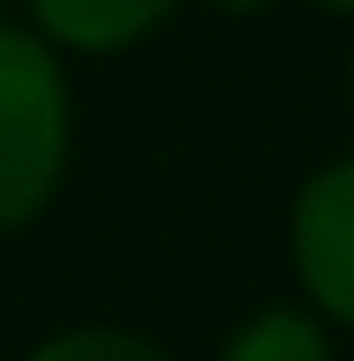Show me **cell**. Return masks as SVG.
<instances>
[{
  "label": "cell",
  "mask_w": 354,
  "mask_h": 361,
  "mask_svg": "<svg viewBox=\"0 0 354 361\" xmlns=\"http://www.w3.org/2000/svg\"><path fill=\"white\" fill-rule=\"evenodd\" d=\"M70 165V76L57 38L0 25V235L38 222Z\"/></svg>",
  "instance_id": "6da1fadb"
},
{
  "label": "cell",
  "mask_w": 354,
  "mask_h": 361,
  "mask_svg": "<svg viewBox=\"0 0 354 361\" xmlns=\"http://www.w3.org/2000/svg\"><path fill=\"white\" fill-rule=\"evenodd\" d=\"M291 273L304 298L354 330V159L323 165L291 203Z\"/></svg>",
  "instance_id": "7a4b0ae2"
},
{
  "label": "cell",
  "mask_w": 354,
  "mask_h": 361,
  "mask_svg": "<svg viewBox=\"0 0 354 361\" xmlns=\"http://www.w3.org/2000/svg\"><path fill=\"white\" fill-rule=\"evenodd\" d=\"M25 6H32V25L44 38H57L63 51L108 57V51H127L146 32H158L184 0H25Z\"/></svg>",
  "instance_id": "3957f363"
},
{
  "label": "cell",
  "mask_w": 354,
  "mask_h": 361,
  "mask_svg": "<svg viewBox=\"0 0 354 361\" xmlns=\"http://www.w3.org/2000/svg\"><path fill=\"white\" fill-rule=\"evenodd\" d=\"M222 361H336V349H329V330H323L310 311H298V305H266V311H253V317L228 336Z\"/></svg>",
  "instance_id": "277c9868"
},
{
  "label": "cell",
  "mask_w": 354,
  "mask_h": 361,
  "mask_svg": "<svg viewBox=\"0 0 354 361\" xmlns=\"http://www.w3.org/2000/svg\"><path fill=\"white\" fill-rule=\"evenodd\" d=\"M25 361H171V355L127 330H63V336L38 343Z\"/></svg>",
  "instance_id": "5b68a950"
},
{
  "label": "cell",
  "mask_w": 354,
  "mask_h": 361,
  "mask_svg": "<svg viewBox=\"0 0 354 361\" xmlns=\"http://www.w3.org/2000/svg\"><path fill=\"white\" fill-rule=\"evenodd\" d=\"M222 13H260V6H272V0H215Z\"/></svg>",
  "instance_id": "8992f818"
},
{
  "label": "cell",
  "mask_w": 354,
  "mask_h": 361,
  "mask_svg": "<svg viewBox=\"0 0 354 361\" xmlns=\"http://www.w3.org/2000/svg\"><path fill=\"white\" fill-rule=\"evenodd\" d=\"M310 6H329V13H354V0H310Z\"/></svg>",
  "instance_id": "52a82bcc"
},
{
  "label": "cell",
  "mask_w": 354,
  "mask_h": 361,
  "mask_svg": "<svg viewBox=\"0 0 354 361\" xmlns=\"http://www.w3.org/2000/svg\"><path fill=\"white\" fill-rule=\"evenodd\" d=\"M348 89H354V70H348Z\"/></svg>",
  "instance_id": "ba28073f"
}]
</instances>
